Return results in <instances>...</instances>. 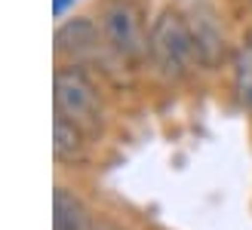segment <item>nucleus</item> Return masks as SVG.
<instances>
[{
	"label": "nucleus",
	"mask_w": 252,
	"mask_h": 230,
	"mask_svg": "<svg viewBox=\"0 0 252 230\" xmlns=\"http://www.w3.org/2000/svg\"><path fill=\"white\" fill-rule=\"evenodd\" d=\"M53 153L59 163L86 160V132L68 117H62V114H56V120H53Z\"/></svg>",
	"instance_id": "nucleus-6"
},
{
	"label": "nucleus",
	"mask_w": 252,
	"mask_h": 230,
	"mask_svg": "<svg viewBox=\"0 0 252 230\" xmlns=\"http://www.w3.org/2000/svg\"><path fill=\"white\" fill-rule=\"evenodd\" d=\"M95 230H120V227H114V224H95Z\"/></svg>",
	"instance_id": "nucleus-10"
},
{
	"label": "nucleus",
	"mask_w": 252,
	"mask_h": 230,
	"mask_svg": "<svg viewBox=\"0 0 252 230\" xmlns=\"http://www.w3.org/2000/svg\"><path fill=\"white\" fill-rule=\"evenodd\" d=\"M53 101H56V114L77 123L83 132L102 129V95H98L93 77L80 65H65L56 71Z\"/></svg>",
	"instance_id": "nucleus-2"
},
{
	"label": "nucleus",
	"mask_w": 252,
	"mask_h": 230,
	"mask_svg": "<svg viewBox=\"0 0 252 230\" xmlns=\"http://www.w3.org/2000/svg\"><path fill=\"white\" fill-rule=\"evenodd\" d=\"M105 37L98 34V25L93 19H71L56 31V53L59 56H71L80 58L83 53H93V49L102 43Z\"/></svg>",
	"instance_id": "nucleus-5"
},
{
	"label": "nucleus",
	"mask_w": 252,
	"mask_h": 230,
	"mask_svg": "<svg viewBox=\"0 0 252 230\" xmlns=\"http://www.w3.org/2000/svg\"><path fill=\"white\" fill-rule=\"evenodd\" d=\"M53 230H95L86 206L65 187H56L53 194Z\"/></svg>",
	"instance_id": "nucleus-7"
},
{
	"label": "nucleus",
	"mask_w": 252,
	"mask_h": 230,
	"mask_svg": "<svg viewBox=\"0 0 252 230\" xmlns=\"http://www.w3.org/2000/svg\"><path fill=\"white\" fill-rule=\"evenodd\" d=\"M185 19H188V28H191V37H194V49H197L200 65L216 68L228 56V43H224V28H221L219 12L206 0H194L185 12Z\"/></svg>",
	"instance_id": "nucleus-4"
},
{
	"label": "nucleus",
	"mask_w": 252,
	"mask_h": 230,
	"mask_svg": "<svg viewBox=\"0 0 252 230\" xmlns=\"http://www.w3.org/2000/svg\"><path fill=\"white\" fill-rule=\"evenodd\" d=\"M148 56L154 58V65L169 80H182V77H188L194 71V65H200L185 12L163 9L154 19L151 34H148Z\"/></svg>",
	"instance_id": "nucleus-1"
},
{
	"label": "nucleus",
	"mask_w": 252,
	"mask_h": 230,
	"mask_svg": "<svg viewBox=\"0 0 252 230\" xmlns=\"http://www.w3.org/2000/svg\"><path fill=\"white\" fill-rule=\"evenodd\" d=\"M74 3V0H53V12L56 16H65V9Z\"/></svg>",
	"instance_id": "nucleus-9"
},
{
	"label": "nucleus",
	"mask_w": 252,
	"mask_h": 230,
	"mask_svg": "<svg viewBox=\"0 0 252 230\" xmlns=\"http://www.w3.org/2000/svg\"><path fill=\"white\" fill-rule=\"evenodd\" d=\"M249 3H252V0H249Z\"/></svg>",
	"instance_id": "nucleus-11"
},
{
	"label": "nucleus",
	"mask_w": 252,
	"mask_h": 230,
	"mask_svg": "<svg viewBox=\"0 0 252 230\" xmlns=\"http://www.w3.org/2000/svg\"><path fill=\"white\" fill-rule=\"evenodd\" d=\"M234 92L246 114H252V37L234 49Z\"/></svg>",
	"instance_id": "nucleus-8"
},
{
	"label": "nucleus",
	"mask_w": 252,
	"mask_h": 230,
	"mask_svg": "<svg viewBox=\"0 0 252 230\" xmlns=\"http://www.w3.org/2000/svg\"><path fill=\"white\" fill-rule=\"evenodd\" d=\"M105 43L126 61H138L148 53V37L142 25V12L132 0H108L98 19Z\"/></svg>",
	"instance_id": "nucleus-3"
}]
</instances>
